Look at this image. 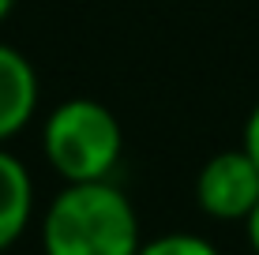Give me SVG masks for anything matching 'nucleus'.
<instances>
[{"label": "nucleus", "mask_w": 259, "mask_h": 255, "mask_svg": "<svg viewBox=\"0 0 259 255\" xmlns=\"http://www.w3.org/2000/svg\"><path fill=\"white\" fill-rule=\"evenodd\" d=\"M136 255H222V251L199 233H158L143 236Z\"/></svg>", "instance_id": "6"}, {"label": "nucleus", "mask_w": 259, "mask_h": 255, "mask_svg": "<svg viewBox=\"0 0 259 255\" xmlns=\"http://www.w3.org/2000/svg\"><path fill=\"white\" fill-rule=\"evenodd\" d=\"M41 154L64 184L113 180L124 154V128L109 105L94 98H68L46 113Z\"/></svg>", "instance_id": "2"}, {"label": "nucleus", "mask_w": 259, "mask_h": 255, "mask_svg": "<svg viewBox=\"0 0 259 255\" xmlns=\"http://www.w3.org/2000/svg\"><path fill=\"white\" fill-rule=\"evenodd\" d=\"M38 72L26 60V53L0 41V146L12 143L38 113Z\"/></svg>", "instance_id": "4"}, {"label": "nucleus", "mask_w": 259, "mask_h": 255, "mask_svg": "<svg viewBox=\"0 0 259 255\" xmlns=\"http://www.w3.org/2000/svg\"><path fill=\"white\" fill-rule=\"evenodd\" d=\"M41 255H136L139 214L113 180L64 184L38 225Z\"/></svg>", "instance_id": "1"}, {"label": "nucleus", "mask_w": 259, "mask_h": 255, "mask_svg": "<svg viewBox=\"0 0 259 255\" xmlns=\"http://www.w3.org/2000/svg\"><path fill=\"white\" fill-rule=\"evenodd\" d=\"M240 146H244V150L252 154V162L259 165V101L252 105V113H248V120H244V131H240Z\"/></svg>", "instance_id": "7"}, {"label": "nucleus", "mask_w": 259, "mask_h": 255, "mask_svg": "<svg viewBox=\"0 0 259 255\" xmlns=\"http://www.w3.org/2000/svg\"><path fill=\"white\" fill-rule=\"evenodd\" d=\"M259 203V165L244 146L218 150L195 173V207L214 222H248Z\"/></svg>", "instance_id": "3"}, {"label": "nucleus", "mask_w": 259, "mask_h": 255, "mask_svg": "<svg viewBox=\"0 0 259 255\" xmlns=\"http://www.w3.org/2000/svg\"><path fill=\"white\" fill-rule=\"evenodd\" d=\"M12 8H15V0H0V23H4L8 15H12Z\"/></svg>", "instance_id": "9"}, {"label": "nucleus", "mask_w": 259, "mask_h": 255, "mask_svg": "<svg viewBox=\"0 0 259 255\" xmlns=\"http://www.w3.org/2000/svg\"><path fill=\"white\" fill-rule=\"evenodd\" d=\"M244 236H248V248L259 255V203H255V210L248 214V222H244Z\"/></svg>", "instance_id": "8"}, {"label": "nucleus", "mask_w": 259, "mask_h": 255, "mask_svg": "<svg viewBox=\"0 0 259 255\" xmlns=\"http://www.w3.org/2000/svg\"><path fill=\"white\" fill-rule=\"evenodd\" d=\"M30 218H34L30 169L8 146H0V251H8L26 233Z\"/></svg>", "instance_id": "5"}]
</instances>
